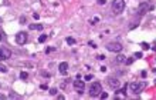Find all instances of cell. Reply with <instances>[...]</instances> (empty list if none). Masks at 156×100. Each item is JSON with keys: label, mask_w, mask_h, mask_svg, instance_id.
Listing matches in <instances>:
<instances>
[{"label": "cell", "mask_w": 156, "mask_h": 100, "mask_svg": "<svg viewBox=\"0 0 156 100\" xmlns=\"http://www.w3.org/2000/svg\"><path fill=\"white\" fill-rule=\"evenodd\" d=\"M57 97H58V100H64V99H65V97L63 96V94H60V96H57Z\"/></svg>", "instance_id": "obj_30"}, {"label": "cell", "mask_w": 156, "mask_h": 100, "mask_svg": "<svg viewBox=\"0 0 156 100\" xmlns=\"http://www.w3.org/2000/svg\"><path fill=\"white\" fill-rule=\"evenodd\" d=\"M132 62H133V57H129V59H126V60H125V63H126L128 66H129V64H132Z\"/></svg>", "instance_id": "obj_21"}, {"label": "cell", "mask_w": 156, "mask_h": 100, "mask_svg": "<svg viewBox=\"0 0 156 100\" xmlns=\"http://www.w3.org/2000/svg\"><path fill=\"white\" fill-rule=\"evenodd\" d=\"M54 50H55V47H48V49H47V53H51Z\"/></svg>", "instance_id": "obj_28"}, {"label": "cell", "mask_w": 156, "mask_h": 100, "mask_svg": "<svg viewBox=\"0 0 156 100\" xmlns=\"http://www.w3.org/2000/svg\"><path fill=\"white\" fill-rule=\"evenodd\" d=\"M67 43H68V44H75V39H72V37H67Z\"/></svg>", "instance_id": "obj_18"}, {"label": "cell", "mask_w": 156, "mask_h": 100, "mask_svg": "<svg viewBox=\"0 0 156 100\" xmlns=\"http://www.w3.org/2000/svg\"><path fill=\"white\" fill-rule=\"evenodd\" d=\"M74 89L77 90V93H78V94H82L84 91H85V85H84V81L80 80V79L74 80Z\"/></svg>", "instance_id": "obj_5"}, {"label": "cell", "mask_w": 156, "mask_h": 100, "mask_svg": "<svg viewBox=\"0 0 156 100\" xmlns=\"http://www.w3.org/2000/svg\"><path fill=\"white\" fill-rule=\"evenodd\" d=\"M153 72H155V73H156V69H153Z\"/></svg>", "instance_id": "obj_36"}, {"label": "cell", "mask_w": 156, "mask_h": 100, "mask_svg": "<svg viewBox=\"0 0 156 100\" xmlns=\"http://www.w3.org/2000/svg\"><path fill=\"white\" fill-rule=\"evenodd\" d=\"M0 22H2V19H0Z\"/></svg>", "instance_id": "obj_37"}, {"label": "cell", "mask_w": 156, "mask_h": 100, "mask_svg": "<svg viewBox=\"0 0 156 100\" xmlns=\"http://www.w3.org/2000/svg\"><path fill=\"white\" fill-rule=\"evenodd\" d=\"M88 46H91V47H94V49H95V47H97V44H95L94 41H88Z\"/></svg>", "instance_id": "obj_25"}, {"label": "cell", "mask_w": 156, "mask_h": 100, "mask_svg": "<svg viewBox=\"0 0 156 100\" xmlns=\"http://www.w3.org/2000/svg\"><path fill=\"white\" fill-rule=\"evenodd\" d=\"M2 39H3V36H2V31H0V40H2Z\"/></svg>", "instance_id": "obj_34"}, {"label": "cell", "mask_w": 156, "mask_h": 100, "mask_svg": "<svg viewBox=\"0 0 156 100\" xmlns=\"http://www.w3.org/2000/svg\"><path fill=\"white\" fill-rule=\"evenodd\" d=\"M2 60H4V57H3V54H2V50H0V62Z\"/></svg>", "instance_id": "obj_33"}, {"label": "cell", "mask_w": 156, "mask_h": 100, "mask_svg": "<svg viewBox=\"0 0 156 100\" xmlns=\"http://www.w3.org/2000/svg\"><path fill=\"white\" fill-rule=\"evenodd\" d=\"M9 97H10V99H22V96H18V94H16L14 91H10Z\"/></svg>", "instance_id": "obj_13"}, {"label": "cell", "mask_w": 156, "mask_h": 100, "mask_svg": "<svg viewBox=\"0 0 156 100\" xmlns=\"http://www.w3.org/2000/svg\"><path fill=\"white\" fill-rule=\"evenodd\" d=\"M107 49L109 52H115V53H121L122 52V44L118 43V41H111L107 44Z\"/></svg>", "instance_id": "obj_4"}, {"label": "cell", "mask_w": 156, "mask_h": 100, "mask_svg": "<svg viewBox=\"0 0 156 100\" xmlns=\"http://www.w3.org/2000/svg\"><path fill=\"white\" fill-rule=\"evenodd\" d=\"M2 54H3V57L4 59H10V56H12V53H10V50L9 49H6V47H2Z\"/></svg>", "instance_id": "obj_10"}, {"label": "cell", "mask_w": 156, "mask_h": 100, "mask_svg": "<svg viewBox=\"0 0 156 100\" xmlns=\"http://www.w3.org/2000/svg\"><path fill=\"white\" fill-rule=\"evenodd\" d=\"M141 47H142L143 50H149V49H150V44H149V43H145V41H142V43H141Z\"/></svg>", "instance_id": "obj_14"}, {"label": "cell", "mask_w": 156, "mask_h": 100, "mask_svg": "<svg viewBox=\"0 0 156 100\" xmlns=\"http://www.w3.org/2000/svg\"><path fill=\"white\" fill-rule=\"evenodd\" d=\"M145 87H146V81H133V83H131V85H129L131 91H132V93H135V94L142 93Z\"/></svg>", "instance_id": "obj_1"}, {"label": "cell", "mask_w": 156, "mask_h": 100, "mask_svg": "<svg viewBox=\"0 0 156 100\" xmlns=\"http://www.w3.org/2000/svg\"><path fill=\"white\" fill-rule=\"evenodd\" d=\"M116 93H121V94H123V96H126V86H123V89H119Z\"/></svg>", "instance_id": "obj_15"}, {"label": "cell", "mask_w": 156, "mask_h": 100, "mask_svg": "<svg viewBox=\"0 0 156 100\" xmlns=\"http://www.w3.org/2000/svg\"><path fill=\"white\" fill-rule=\"evenodd\" d=\"M123 9H125V0H113V2H112L111 10H112L115 14H119V13H122Z\"/></svg>", "instance_id": "obj_2"}, {"label": "cell", "mask_w": 156, "mask_h": 100, "mask_svg": "<svg viewBox=\"0 0 156 100\" xmlns=\"http://www.w3.org/2000/svg\"><path fill=\"white\" fill-rule=\"evenodd\" d=\"M101 91H102V86H101L99 81H94V83H91V86H89V91H88L89 96L97 97V96L101 94Z\"/></svg>", "instance_id": "obj_3"}, {"label": "cell", "mask_w": 156, "mask_h": 100, "mask_svg": "<svg viewBox=\"0 0 156 100\" xmlns=\"http://www.w3.org/2000/svg\"><path fill=\"white\" fill-rule=\"evenodd\" d=\"M58 70L61 74H67V70H68V63L67 62H61L58 64Z\"/></svg>", "instance_id": "obj_9"}, {"label": "cell", "mask_w": 156, "mask_h": 100, "mask_svg": "<svg viewBox=\"0 0 156 100\" xmlns=\"http://www.w3.org/2000/svg\"><path fill=\"white\" fill-rule=\"evenodd\" d=\"M50 94H51V96H55V94H57V89H55V87L50 89Z\"/></svg>", "instance_id": "obj_20"}, {"label": "cell", "mask_w": 156, "mask_h": 100, "mask_svg": "<svg viewBox=\"0 0 156 100\" xmlns=\"http://www.w3.org/2000/svg\"><path fill=\"white\" fill-rule=\"evenodd\" d=\"M27 41V33L26 31H18L16 35V43L17 44H24Z\"/></svg>", "instance_id": "obj_7"}, {"label": "cell", "mask_w": 156, "mask_h": 100, "mask_svg": "<svg viewBox=\"0 0 156 100\" xmlns=\"http://www.w3.org/2000/svg\"><path fill=\"white\" fill-rule=\"evenodd\" d=\"M97 59H98V60H104L105 56H104V54H98V56H97Z\"/></svg>", "instance_id": "obj_26"}, {"label": "cell", "mask_w": 156, "mask_h": 100, "mask_svg": "<svg viewBox=\"0 0 156 100\" xmlns=\"http://www.w3.org/2000/svg\"><path fill=\"white\" fill-rule=\"evenodd\" d=\"M115 60H116V63H125L126 57H125V54H118Z\"/></svg>", "instance_id": "obj_12"}, {"label": "cell", "mask_w": 156, "mask_h": 100, "mask_svg": "<svg viewBox=\"0 0 156 100\" xmlns=\"http://www.w3.org/2000/svg\"><path fill=\"white\" fill-rule=\"evenodd\" d=\"M133 57H135V59H141V57H142V53H141V52H136Z\"/></svg>", "instance_id": "obj_22"}, {"label": "cell", "mask_w": 156, "mask_h": 100, "mask_svg": "<svg viewBox=\"0 0 156 100\" xmlns=\"http://www.w3.org/2000/svg\"><path fill=\"white\" fill-rule=\"evenodd\" d=\"M46 40H47V36L46 35H41L40 37H38V41H40V43H44Z\"/></svg>", "instance_id": "obj_16"}, {"label": "cell", "mask_w": 156, "mask_h": 100, "mask_svg": "<svg viewBox=\"0 0 156 100\" xmlns=\"http://www.w3.org/2000/svg\"><path fill=\"white\" fill-rule=\"evenodd\" d=\"M108 97V93H101V99H107Z\"/></svg>", "instance_id": "obj_29"}, {"label": "cell", "mask_w": 156, "mask_h": 100, "mask_svg": "<svg viewBox=\"0 0 156 100\" xmlns=\"http://www.w3.org/2000/svg\"><path fill=\"white\" fill-rule=\"evenodd\" d=\"M94 79V76L92 74H88V76H85V80H92Z\"/></svg>", "instance_id": "obj_27"}, {"label": "cell", "mask_w": 156, "mask_h": 100, "mask_svg": "<svg viewBox=\"0 0 156 100\" xmlns=\"http://www.w3.org/2000/svg\"><path fill=\"white\" fill-rule=\"evenodd\" d=\"M28 29L30 30H43V24H30Z\"/></svg>", "instance_id": "obj_11"}, {"label": "cell", "mask_w": 156, "mask_h": 100, "mask_svg": "<svg viewBox=\"0 0 156 100\" xmlns=\"http://www.w3.org/2000/svg\"><path fill=\"white\" fill-rule=\"evenodd\" d=\"M6 72H7V67L0 63V73H6Z\"/></svg>", "instance_id": "obj_17"}, {"label": "cell", "mask_w": 156, "mask_h": 100, "mask_svg": "<svg viewBox=\"0 0 156 100\" xmlns=\"http://www.w3.org/2000/svg\"><path fill=\"white\" fill-rule=\"evenodd\" d=\"M98 4H105V0H98Z\"/></svg>", "instance_id": "obj_32"}, {"label": "cell", "mask_w": 156, "mask_h": 100, "mask_svg": "<svg viewBox=\"0 0 156 100\" xmlns=\"http://www.w3.org/2000/svg\"><path fill=\"white\" fill-rule=\"evenodd\" d=\"M108 85H109L112 89H118L119 85H121V81L118 80L116 77H108Z\"/></svg>", "instance_id": "obj_8"}, {"label": "cell", "mask_w": 156, "mask_h": 100, "mask_svg": "<svg viewBox=\"0 0 156 100\" xmlns=\"http://www.w3.org/2000/svg\"><path fill=\"white\" fill-rule=\"evenodd\" d=\"M40 89H41V90H48V86H47V85H41Z\"/></svg>", "instance_id": "obj_24"}, {"label": "cell", "mask_w": 156, "mask_h": 100, "mask_svg": "<svg viewBox=\"0 0 156 100\" xmlns=\"http://www.w3.org/2000/svg\"><path fill=\"white\" fill-rule=\"evenodd\" d=\"M20 77H22V79H27L28 77V73L27 72H22V73H20Z\"/></svg>", "instance_id": "obj_19"}, {"label": "cell", "mask_w": 156, "mask_h": 100, "mask_svg": "<svg viewBox=\"0 0 156 100\" xmlns=\"http://www.w3.org/2000/svg\"><path fill=\"white\" fill-rule=\"evenodd\" d=\"M152 49H153V50H155V52H156V46H153V47H152Z\"/></svg>", "instance_id": "obj_35"}, {"label": "cell", "mask_w": 156, "mask_h": 100, "mask_svg": "<svg viewBox=\"0 0 156 100\" xmlns=\"http://www.w3.org/2000/svg\"><path fill=\"white\" fill-rule=\"evenodd\" d=\"M148 10H152V6H150L149 3H141L139 7L136 9V13H138L139 16H142V14H145V13H148Z\"/></svg>", "instance_id": "obj_6"}, {"label": "cell", "mask_w": 156, "mask_h": 100, "mask_svg": "<svg viewBox=\"0 0 156 100\" xmlns=\"http://www.w3.org/2000/svg\"><path fill=\"white\" fill-rule=\"evenodd\" d=\"M141 76H142V77H146V72H145V70H143V72L141 73Z\"/></svg>", "instance_id": "obj_31"}, {"label": "cell", "mask_w": 156, "mask_h": 100, "mask_svg": "<svg viewBox=\"0 0 156 100\" xmlns=\"http://www.w3.org/2000/svg\"><path fill=\"white\" fill-rule=\"evenodd\" d=\"M20 23H22V24L26 23V16H22V17H20Z\"/></svg>", "instance_id": "obj_23"}]
</instances>
